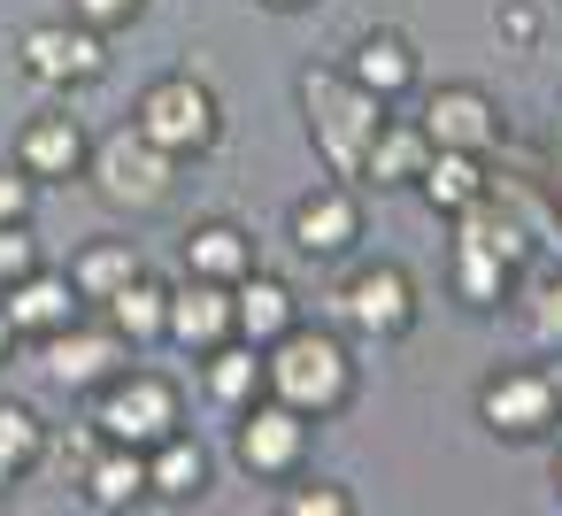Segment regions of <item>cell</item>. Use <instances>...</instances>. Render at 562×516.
Wrapping results in <instances>:
<instances>
[{
	"label": "cell",
	"instance_id": "cell-37",
	"mask_svg": "<svg viewBox=\"0 0 562 516\" xmlns=\"http://www.w3.org/2000/svg\"><path fill=\"white\" fill-rule=\"evenodd\" d=\"M270 9H301V0H270Z\"/></svg>",
	"mask_w": 562,
	"mask_h": 516
},
{
	"label": "cell",
	"instance_id": "cell-6",
	"mask_svg": "<svg viewBox=\"0 0 562 516\" xmlns=\"http://www.w3.org/2000/svg\"><path fill=\"white\" fill-rule=\"evenodd\" d=\"M86 401H93V439H116V447H139V455L186 424V401H178V385L162 370H116Z\"/></svg>",
	"mask_w": 562,
	"mask_h": 516
},
{
	"label": "cell",
	"instance_id": "cell-19",
	"mask_svg": "<svg viewBox=\"0 0 562 516\" xmlns=\"http://www.w3.org/2000/svg\"><path fill=\"white\" fill-rule=\"evenodd\" d=\"M255 270V232L232 224V216H201L186 232V278H216V285H239Z\"/></svg>",
	"mask_w": 562,
	"mask_h": 516
},
{
	"label": "cell",
	"instance_id": "cell-33",
	"mask_svg": "<svg viewBox=\"0 0 562 516\" xmlns=\"http://www.w3.org/2000/svg\"><path fill=\"white\" fill-rule=\"evenodd\" d=\"M501 32H508L516 47H531V40H539V16H531V9H508V16H501Z\"/></svg>",
	"mask_w": 562,
	"mask_h": 516
},
{
	"label": "cell",
	"instance_id": "cell-30",
	"mask_svg": "<svg viewBox=\"0 0 562 516\" xmlns=\"http://www.w3.org/2000/svg\"><path fill=\"white\" fill-rule=\"evenodd\" d=\"M47 255H40V239H32V224H0V285H16L24 270H40Z\"/></svg>",
	"mask_w": 562,
	"mask_h": 516
},
{
	"label": "cell",
	"instance_id": "cell-2",
	"mask_svg": "<svg viewBox=\"0 0 562 516\" xmlns=\"http://www.w3.org/2000/svg\"><path fill=\"white\" fill-rule=\"evenodd\" d=\"M301 109H308V139L324 155L331 178H362V147L385 124V101L370 86H355L347 70H301Z\"/></svg>",
	"mask_w": 562,
	"mask_h": 516
},
{
	"label": "cell",
	"instance_id": "cell-29",
	"mask_svg": "<svg viewBox=\"0 0 562 516\" xmlns=\"http://www.w3.org/2000/svg\"><path fill=\"white\" fill-rule=\"evenodd\" d=\"M32 209H40V178L9 155L0 162V224H32Z\"/></svg>",
	"mask_w": 562,
	"mask_h": 516
},
{
	"label": "cell",
	"instance_id": "cell-28",
	"mask_svg": "<svg viewBox=\"0 0 562 516\" xmlns=\"http://www.w3.org/2000/svg\"><path fill=\"white\" fill-rule=\"evenodd\" d=\"M63 16H78V24H93V32H132L139 16H147V0H63Z\"/></svg>",
	"mask_w": 562,
	"mask_h": 516
},
{
	"label": "cell",
	"instance_id": "cell-10",
	"mask_svg": "<svg viewBox=\"0 0 562 516\" xmlns=\"http://www.w3.org/2000/svg\"><path fill=\"white\" fill-rule=\"evenodd\" d=\"M285 239H293L308 262H339V255L362 239V193H355V178H316V186L293 201Z\"/></svg>",
	"mask_w": 562,
	"mask_h": 516
},
{
	"label": "cell",
	"instance_id": "cell-34",
	"mask_svg": "<svg viewBox=\"0 0 562 516\" xmlns=\"http://www.w3.org/2000/svg\"><path fill=\"white\" fill-rule=\"evenodd\" d=\"M9 355H16V324H9V309H0V370H9Z\"/></svg>",
	"mask_w": 562,
	"mask_h": 516
},
{
	"label": "cell",
	"instance_id": "cell-4",
	"mask_svg": "<svg viewBox=\"0 0 562 516\" xmlns=\"http://www.w3.org/2000/svg\"><path fill=\"white\" fill-rule=\"evenodd\" d=\"M16 70L47 93H86L109 78V32H93L78 16H40L16 32Z\"/></svg>",
	"mask_w": 562,
	"mask_h": 516
},
{
	"label": "cell",
	"instance_id": "cell-18",
	"mask_svg": "<svg viewBox=\"0 0 562 516\" xmlns=\"http://www.w3.org/2000/svg\"><path fill=\"white\" fill-rule=\"evenodd\" d=\"M447 278H454V301H462V309H501V301L516 293V262H508L493 239H477L470 224H454Z\"/></svg>",
	"mask_w": 562,
	"mask_h": 516
},
{
	"label": "cell",
	"instance_id": "cell-11",
	"mask_svg": "<svg viewBox=\"0 0 562 516\" xmlns=\"http://www.w3.org/2000/svg\"><path fill=\"white\" fill-rule=\"evenodd\" d=\"M339 316H347L362 339H401V332H416L424 301H416V278H408L401 262H370V270H355V278L339 285Z\"/></svg>",
	"mask_w": 562,
	"mask_h": 516
},
{
	"label": "cell",
	"instance_id": "cell-36",
	"mask_svg": "<svg viewBox=\"0 0 562 516\" xmlns=\"http://www.w3.org/2000/svg\"><path fill=\"white\" fill-rule=\"evenodd\" d=\"M554 493H562V455H554Z\"/></svg>",
	"mask_w": 562,
	"mask_h": 516
},
{
	"label": "cell",
	"instance_id": "cell-13",
	"mask_svg": "<svg viewBox=\"0 0 562 516\" xmlns=\"http://www.w3.org/2000/svg\"><path fill=\"white\" fill-rule=\"evenodd\" d=\"M86 155H93V132H86L70 109H40V116L16 132V162H24L40 186H70V178H86Z\"/></svg>",
	"mask_w": 562,
	"mask_h": 516
},
{
	"label": "cell",
	"instance_id": "cell-32",
	"mask_svg": "<svg viewBox=\"0 0 562 516\" xmlns=\"http://www.w3.org/2000/svg\"><path fill=\"white\" fill-rule=\"evenodd\" d=\"M524 332H531L539 347H562V278H554V285H547V293L531 301V316H524Z\"/></svg>",
	"mask_w": 562,
	"mask_h": 516
},
{
	"label": "cell",
	"instance_id": "cell-31",
	"mask_svg": "<svg viewBox=\"0 0 562 516\" xmlns=\"http://www.w3.org/2000/svg\"><path fill=\"white\" fill-rule=\"evenodd\" d=\"M285 508L293 516H355V493L347 485H301V493H285Z\"/></svg>",
	"mask_w": 562,
	"mask_h": 516
},
{
	"label": "cell",
	"instance_id": "cell-20",
	"mask_svg": "<svg viewBox=\"0 0 562 516\" xmlns=\"http://www.w3.org/2000/svg\"><path fill=\"white\" fill-rule=\"evenodd\" d=\"M347 78H355V86H370V93L393 109L401 93H416V78H424V70H416V47H408L401 32H362V40H355V55H347Z\"/></svg>",
	"mask_w": 562,
	"mask_h": 516
},
{
	"label": "cell",
	"instance_id": "cell-26",
	"mask_svg": "<svg viewBox=\"0 0 562 516\" xmlns=\"http://www.w3.org/2000/svg\"><path fill=\"white\" fill-rule=\"evenodd\" d=\"M93 316H109V324H116L132 347H162V324H170V285L139 270V278H132L124 293H109Z\"/></svg>",
	"mask_w": 562,
	"mask_h": 516
},
{
	"label": "cell",
	"instance_id": "cell-3",
	"mask_svg": "<svg viewBox=\"0 0 562 516\" xmlns=\"http://www.w3.org/2000/svg\"><path fill=\"white\" fill-rule=\"evenodd\" d=\"M132 132H147L162 155L193 162V155H209V147L224 139V101H216V86H209V78H193V70H170V78H155V86L139 93V109H132Z\"/></svg>",
	"mask_w": 562,
	"mask_h": 516
},
{
	"label": "cell",
	"instance_id": "cell-12",
	"mask_svg": "<svg viewBox=\"0 0 562 516\" xmlns=\"http://www.w3.org/2000/svg\"><path fill=\"white\" fill-rule=\"evenodd\" d=\"M416 124H424L431 147H462V155H493L501 147V101L485 86H439Z\"/></svg>",
	"mask_w": 562,
	"mask_h": 516
},
{
	"label": "cell",
	"instance_id": "cell-27",
	"mask_svg": "<svg viewBox=\"0 0 562 516\" xmlns=\"http://www.w3.org/2000/svg\"><path fill=\"white\" fill-rule=\"evenodd\" d=\"M0 455H9L24 478L55 455V431H47V416L40 408H24V401H0Z\"/></svg>",
	"mask_w": 562,
	"mask_h": 516
},
{
	"label": "cell",
	"instance_id": "cell-1",
	"mask_svg": "<svg viewBox=\"0 0 562 516\" xmlns=\"http://www.w3.org/2000/svg\"><path fill=\"white\" fill-rule=\"evenodd\" d=\"M262 393L285 401V408H301L308 424L339 416V408L355 401V355H347V339H331V332H316V324L278 332V339L262 347Z\"/></svg>",
	"mask_w": 562,
	"mask_h": 516
},
{
	"label": "cell",
	"instance_id": "cell-24",
	"mask_svg": "<svg viewBox=\"0 0 562 516\" xmlns=\"http://www.w3.org/2000/svg\"><path fill=\"white\" fill-rule=\"evenodd\" d=\"M139 270H147V255H139L132 239H86V247L70 255V285H78L86 309H101L109 293H124Z\"/></svg>",
	"mask_w": 562,
	"mask_h": 516
},
{
	"label": "cell",
	"instance_id": "cell-23",
	"mask_svg": "<svg viewBox=\"0 0 562 516\" xmlns=\"http://www.w3.org/2000/svg\"><path fill=\"white\" fill-rule=\"evenodd\" d=\"M416 193L431 201V216H462L470 201H485V193H493V178H485V155L431 147V162L416 170Z\"/></svg>",
	"mask_w": 562,
	"mask_h": 516
},
{
	"label": "cell",
	"instance_id": "cell-16",
	"mask_svg": "<svg viewBox=\"0 0 562 516\" xmlns=\"http://www.w3.org/2000/svg\"><path fill=\"white\" fill-rule=\"evenodd\" d=\"M293 324H301V293L255 262V270L232 285V339H247V347H270V339H278V332H293Z\"/></svg>",
	"mask_w": 562,
	"mask_h": 516
},
{
	"label": "cell",
	"instance_id": "cell-35",
	"mask_svg": "<svg viewBox=\"0 0 562 516\" xmlns=\"http://www.w3.org/2000/svg\"><path fill=\"white\" fill-rule=\"evenodd\" d=\"M16 485H24V470H16V462H9V455H0V501H9V493H16Z\"/></svg>",
	"mask_w": 562,
	"mask_h": 516
},
{
	"label": "cell",
	"instance_id": "cell-22",
	"mask_svg": "<svg viewBox=\"0 0 562 516\" xmlns=\"http://www.w3.org/2000/svg\"><path fill=\"white\" fill-rule=\"evenodd\" d=\"M209 478H216V462H209V447H201L186 424L147 447V493H155V501H201Z\"/></svg>",
	"mask_w": 562,
	"mask_h": 516
},
{
	"label": "cell",
	"instance_id": "cell-17",
	"mask_svg": "<svg viewBox=\"0 0 562 516\" xmlns=\"http://www.w3.org/2000/svg\"><path fill=\"white\" fill-rule=\"evenodd\" d=\"M78 493H86V508H101V516L147 501V455H139V447H116V439H93V447L78 455Z\"/></svg>",
	"mask_w": 562,
	"mask_h": 516
},
{
	"label": "cell",
	"instance_id": "cell-21",
	"mask_svg": "<svg viewBox=\"0 0 562 516\" xmlns=\"http://www.w3.org/2000/svg\"><path fill=\"white\" fill-rule=\"evenodd\" d=\"M431 162V139H424V124L416 116H393L385 109V124H378V139L362 147V186H416V170Z\"/></svg>",
	"mask_w": 562,
	"mask_h": 516
},
{
	"label": "cell",
	"instance_id": "cell-14",
	"mask_svg": "<svg viewBox=\"0 0 562 516\" xmlns=\"http://www.w3.org/2000/svg\"><path fill=\"white\" fill-rule=\"evenodd\" d=\"M0 309H9V324H16V339H47V332H63L70 316H86V301H78V285H70V270H24L16 285H0Z\"/></svg>",
	"mask_w": 562,
	"mask_h": 516
},
{
	"label": "cell",
	"instance_id": "cell-5",
	"mask_svg": "<svg viewBox=\"0 0 562 516\" xmlns=\"http://www.w3.org/2000/svg\"><path fill=\"white\" fill-rule=\"evenodd\" d=\"M86 178H93V193L109 201V209H132V216H147V209H162L170 193H178V155H162L147 132H109V139H93V155H86Z\"/></svg>",
	"mask_w": 562,
	"mask_h": 516
},
{
	"label": "cell",
	"instance_id": "cell-7",
	"mask_svg": "<svg viewBox=\"0 0 562 516\" xmlns=\"http://www.w3.org/2000/svg\"><path fill=\"white\" fill-rule=\"evenodd\" d=\"M40 362H47V378H55L63 393H101L116 370H132V362H139V347H132L109 316H93V309H86V316H70L63 332H47V339H40Z\"/></svg>",
	"mask_w": 562,
	"mask_h": 516
},
{
	"label": "cell",
	"instance_id": "cell-15",
	"mask_svg": "<svg viewBox=\"0 0 562 516\" xmlns=\"http://www.w3.org/2000/svg\"><path fill=\"white\" fill-rule=\"evenodd\" d=\"M162 339L186 347V355L224 347V339H232V285H216V278H178V285H170V324H162Z\"/></svg>",
	"mask_w": 562,
	"mask_h": 516
},
{
	"label": "cell",
	"instance_id": "cell-9",
	"mask_svg": "<svg viewBox=\"0 0 562 516\" xmlns=\"http://www.w3.org/2000/svg\"><path fill=\"white\" fill-rule=\"evenodd\" d=\"M232 462L247 470V478H293L301 462H308V416L301 408H285V401H247L239 408V424H232Z\"/></svg>",
	"mask_w": 562,
	"mask_h": 516
},
{
	"label": "cell",
	"instance_id": "cell-25",
	"mask_svg": "<svg viewBox=\"0 0 562 516\" xmlns=\"http://www.w3.org/2000/svg\"><path fill=\"white\" fill-rule=\"evenodd\" d=\"M201 362V393L216 401V408H247V401H262V347H247V339H224V347H209V355H193Z\"/></svg>",
	"mask_w": 562,
	"mask_h": 516
},
{
	"label": "cell",
	"instance_id": "cell-8",
	"mask_svg": "<svg viewBox=\"0 0 562 516\" xmlns=\"http://www.w3.org/2000/svg\"><path fill=\"white\" fill-rule=\"evenodd\" d=\"M477 424L493 439H547L562 424V385L554 370H493L477 385Z\"/></svg>",
	"mask_w": 562,
	"mask_h": 516
}]
</instances>
